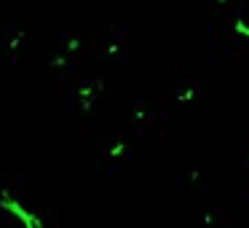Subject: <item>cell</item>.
<instances>
[{
	"instance_id": "cell-2",
	"label": "cell",
	"mask_w": 249,
	"mask_h": 228,
	"mask_svg": "<svg viewBox=\"0 0 249 228\" xmlns=\"http://www.w3.org/2000/svg\"><path fill=\"white\" fill-rule=\"evenodd\" d=\"M102 86H105L102 81H91V83H86V86L78 89V99H81V108H83V110H91V105H94V94L102 92Z\"/></svg>"
},
{
	"instance_id": "cell-1",
	"label": "cell",
	"mask_w": 249,
	"mask_h": 228,
	"mask_svg": "<svg viewBox=\"0 0 249 228\" xmlns=\"http://www.w3.org/2000/svg\"><path fill=\"white\" fill-rule=\"evenodd\" d=\"M0 209L11 212V215L22 223V228H43V220H40L38 215H33V212L24 209L22 201H17L8 190H0Z\"/></svg>"
},
{
	"instance_id": "cell-5",
	"label": "cell",
	"mask_w": 249,
	"mask_h": 228,
	"mask_svg": "<svg viewBox=\"0 0 249 228\" xmlns=\"http://www.w3.org/2000/svg\"><path fill=\"white\" fill-rule=\"evenodd\" d=\"M124 151H126V142H115V145L107 151V156L110 158H118V156H124Z\"/></svg>"
},
{
	"instance_id": "cell-4",
	"label": "cell",
	"mask_w": 249,
	"mask_h": 228,
	"mask_svg": "<svg viewBox=\"0 0 249 228\" xmlns=\"http://www.w3.org/2000/svg\"><path fill=\"white\" fill-rule=\"evenodd\" d=\"M190 99H196V89H193V86L185 89V92L177 97V102H179V105H185V102H190Z\"/></svg>"
},
{
	"instance_id": "cell-3",
	"label": "cell",
	"mask_w": 249,
	"mask_h": 228,
	"mask_svg": "<svg viewBox=\"0 0 249 228\" xmlns=\"http://www.w3.org/2000/svg\"><path fill=\"white\" fill-rule=\"evenodd\" d=\"M233 30H236V35H241V38H247V40H249V24L244 22L241 17H238L236 22H233Z\"/></svg>"
}]
</instances>
